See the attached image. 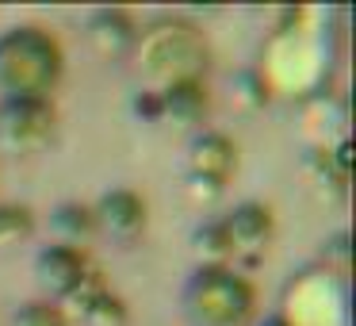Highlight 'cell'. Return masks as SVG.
<instances>
[{
  "instance_id": "cell-13",
  "label": "cell",
  "mask_w": 356,
  "mask_h": 326,
  "mask_svg": "<svg viewBox=\"0 0 356 326\" xmlns=\"http://www.w3.org/2000/svg\"><path fill=\"white\" fill-rule=\"evenodd\" d=\"M81 318H85L88 326H127V303L119 300L111 288H104V292L81 311Z\"/></svg>"
},
{
  "instance_id": "cell-8",
  "label": "cell",
  "mask_w": 356,
  "mask_h": 326,
  "mask_svg": "<svg viewBox=\"0 0 356 326\" xmlns=\"http://www.w3.org/2000/svg\"><path fill=\"white\" fill-rule=\"evenodd\" d=\"M222 226L234 242V254H241V249H264L272 242V234H276L272 211L264 208V203H253V200L238 203V208L222 219Z\"/></svg>"
},
{
  "instance_id": "cell-5",
  "label": "cell",
  "mask_w": 356,
  "mask_h": 326,
  "mask_svg": "<svg viewBox=\"0 0 356 326\" xmlns=\"http://www.w3.org/2000/svg\"><path fill=\"white\" fill-rule=\"evenodd\" d=\"M92 269H96V265L88 261L85 249H81V246H65V242H58V246H42L39 254H35V277H39V284L47 288L50 295H62V300Z\"/></svg>"
},
{
  "instance_id": "cell-11",
  "label": "cell",
  "mask_w": 356,
  "mask_h": 326,
  "mask_svg": "<svg viewBox=\"0 0 356 326\" xmlns=\"http://www.w3.org/2000/svg\"><path fill=\"white\" fill-rule=\"evenodd\" d=\"M54 226L62 231L65 246H77V242H88L96 231H100V223H96V211L88 208V203H58L54 208Z\"/></svg>"
},
{
  "instance_id": "cell-6",
  "label": "cell",
  "mask_w": 356,
  "mask_h": 326,
  "mask_svg": "<svg viewBox=\"0 0 356 326\" xmlns=\"http://www.w3.org/2000/svg\"><path fill=\"white\" fill-rule=\"evenodd\" d=\"M188 169H192L195 185H211L218 192V188L234 177V169H238V150H234V142L226 139V134L207 131V134H200V139L192 142Z\"/></svg>"
},
{
  "instance_id": "cell-10",
  "label": "cell",
  "mask_w": 356,
  "mask_h": 326,
  "mask_svg": "<svg viewBox=\"0 0 356 326\" xmlns=\"http://www.w3.org/2000/svg\"><path fill=\"white\" fill-rule=\"evenodd\" d=\"M161 100V119H177V123H200L211 108V96L203 81H177V85L157 88Z\"/></svg>"
},
{
  "instance_id": "cell-16",
  "label": "cell",
  "mask_w": 356,
  "mask_h": 326,
  "mask_svg": "<svg viewBox=\"0 0 356 326\" xmlns=\"http://www.w3.org/2000/svg\"><path fill=\"white\" fill-rule=\"evenodd\" d=\"M131 108H134V116H138V119H146V123H157V119H161V100H157V88H146V93H138Z\"/></svg>"
},
{
  "instance_id": "cell-1",
  "label": "cell",
  "mask_w": 356,
  "mask_h": 326,
  "mask_svg": "<svg viewBox=\"0 0 356 326\" xmlns=\"http://www.w3.org/2000/svg\"><path fill=\"white\" fill-rule=\"evenodd\" d=\"M65 73L62 42L42 27H12L0 35V88L8 100H50Z\"/></svg>"
},
{
  "instance_id": "cell-14",
  "label": "cell",
  "mask_w": 356,
  "mask_h": 326,
  "mask_svg": "<svg viewBox=\"0 0 356 326\" xmlns=\"http://www.w3.org/2000/svg\"><path fill=\"white\" fill-rule=\"evenodd\" d=\"M195 246H200V254L211 257V265H226V257H234V242H230V234H226L222 219L203 223L200 231H195Z\"/></svg>"
},
{
  "instance_id": "cell-7",
  "label": "cell",
  "mask_w": 356,
  "mask_h": 326,
  "mask_svg": "<svg viewBox=\"0 0 356 326\" xmlns=\"http://www.w3.org/2000/svg\"><path fill=\"white\" fill-rule=\"evenodd\" d=\"M96 223L108 226L115 238H138L146 231V200L131 188H111L96 203Z\"/></svg>"
},
{
  "instance_id": "cell-15",
  "label": "cell",
  "mask_w": 356,
  "mask_h": 326,
  "mask_svg": "<svg viewBox=\"0 0 356 326\" xmlns=\"http://www.w3.org/2000/svg\"><path fill=\"white\" fill-rule=\"evenodd\" d=\"M16 326H70V315L50 300H31L16 311Z\"/></svg>"
},
{
  "instance_id": "cell-3",
  "label": "cell",
  "mask_w": 356,
  "mask_h": 326,
  "mask_svg": "<svg viewBox=\"0 0 356 326\" xmlns=\"http://www.w3.org/2000/svg\"><path fill=\"white\" fill-rule=\"evenodd\" d=\"M138 58L146 77L177 85V81H200V65H207V47L192 24H157L138 42Z\"/></svg>"
},
{
  "instance_id": "cell-9",
  "label": "cell",
  "mask_w": 356,
  "mask_h": 326,
  "mask_svg": "<svg viewBox=\"0 0 356 326\" xmlns=\"http://www.w3.org/2000/svg\"><path fill=\"white\" fill-rule=\"evenodd\" d=\"M88 42L96 47V54L104 58H119L127 54V50L138 42V31H134L131 16L119 8H104L92 16V24H88Z\"/></svg>"
},
{
  "instance_id": "cell-12",
  "label": "cell",
  "mask_w": 356,
  "mask_h": 326,
  "mask_svg": "<svg viewBox=\"0 0 356 326\" xmlns=\"http://www.w3.org/2000/svg\"><path fill=\"white\" fill-rule=\"evenodd\" d=\"M35 234V211L24 203H0V246H19Z\"/></svg>"
},
{
  "instance_id": "cell-4",
  "label": "cell",
  "mask_w": 356,
  "mask_h": 326,
  "mask_svg": "<svg viewBox=\"0 0 356 326\" xmlns=\"http://www.w3.org/2000/svg\"><path fill=\"white\" fill-rule=\"evenodd\" d=\"M58 111L50 100H4L0 104V139L16 150H39L54 134Z\"/></svg>"
},
{
  "instance_id": "cell-2",
  "label": "cell",
  "mask_w": 356,
  "mask_h": 326,
  "mask_svg": "<svg viewBox=\"0 0 356 326\" xmlns=\"http://www.w3.org/2000/svg\"><path fill=\"white\" fill-rule=\"evenodd\" d=\"M184 307L195 326H245L257 311V292L230 265H203L184 288Z\"/></svg>"
}]
</instances>
